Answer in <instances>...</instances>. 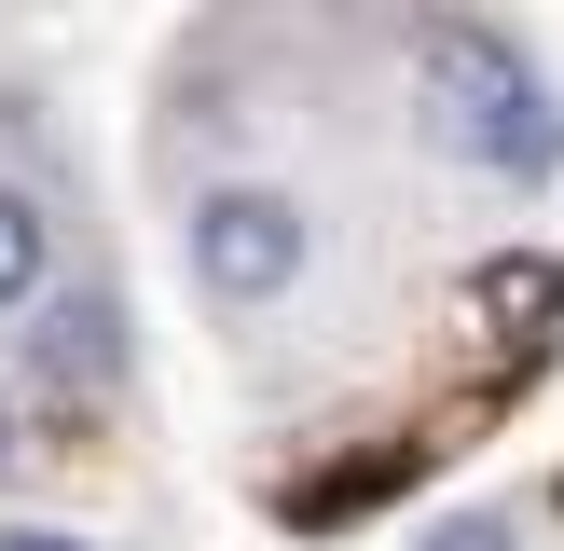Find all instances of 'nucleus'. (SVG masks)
<instances>
[{
	"instance_id": "f257e3e1",
	"label": "nucleus",
	"mask_w": 564,
	"mask_h": 551,
	"mask_svg": "<svg viewBox=\"0 0 564 551\" xmlns=\"http://www.w3.org/2000/svg\"><path fill=\"white\" fill-rule=\"evenodd\" d=\"M413 69H427L441 125H455L482 165L538 180V165L564 152V125H551V83H538V55H523L510 28H482V14H427V28H413Z\"/></svg>"
},
{
	"instance_id": "f03ea898",
	"label": "nucleus",
	"mask_w": 564,
	"mask_h": 551,
	"mask_svg": "<svg viewBox=\"0 0 564 551\" xmlns=\"http://www.w3.org/2000/svg\"><path fill=\"white\" fill-rule=\"evenodd\" d=\"M180 262H193V290H207L220 317H262L275 290L317 276V207H303L290 180H220V193H193Z\"/></svg>"
},
{
	"instance_id": "7ed1b4c3",
	"label": "nucleus",
	"mask_w": 564,
	"mask_h": 551,
	"mask_svg": "<svg viewBox=\"0 0 564 551\" xmlns=\"http://www.w3.org/2000/svg\"><path fill=\"white\" fill-rule=\"evenodd\" d=\"M28 358H42V386H69V400H110V386H124V303L97 290V276H83V290H55L42 303V331H28Z\"/></svg>"
},
{
	"instance_id": "20e7f679",
	"label": "nucleus",
	"mask_w": 564,
	"mask_h": 551,
	"mask_svg": "<svg viewBox=\"0 0 564 551\" xmlns=\"http://www.w3.org/2000/svg\"><path fill=\"white\" fill-rule=\"evenodd\" d=\"M42 276H55V220H42V193H28V180H0V317L55 303Z\"/></svg>"
},
{
	"instance_id": "39448f33",
	"label": "nucleus",
	"mask_w": 564,
	"mask_h": 551,
	"mask_svg": "<svg viewBox=\"0 0 564 551\" xmlns=\"http://www.w3.org/2000/svg\"><path fill=\"white\" fill-rule=\"evenodd\" d=\"M551 303H564L551 262H482V317H551Z\"/></svg>"
},
{
	"instance_id": "423d86ee",
	"label": "nucleus",
	"mask_w": 564,
	"mask_h": 551,
	"mask_svg": "<svg viewBox=\"0 0 564 551\" xmlns=\"http://www.w3.org/2000/svg\"><path fill=\"white\" fill-rule=\"evenodd\" d=\"M413 551H523V523H510V510H441Z\"/></svg>"
},
{
	"instance_id": "0eeeda50",
	"label": "nucleus",
	"mask_w": 564,
	"mask_h": 551,
	"mask_svg": "<svg viewBox=\"0 0 564 551\" xmlns=\"http://www.w3.org/2000/svg\"><path fill=\"white\" fill-rule=\"evenodd\" d=\"M0 551H97V538H69V523H0Z\"/></svg>"
},
{
	"instance_id": "6e6552de",
	"label": "nucleus",
	"mask_w": 564,
	"mask_h": 551,
	"mask_svg": "<svg viewBox=\"0 0 564 551\" xmlns=\"http://www.w3.org/2000/svg\"><path fill=\"white\" fill-rule=\"evenodd\" d=\"M0 483H14V400H0Z\"/></svg>"
}]
</instances>
